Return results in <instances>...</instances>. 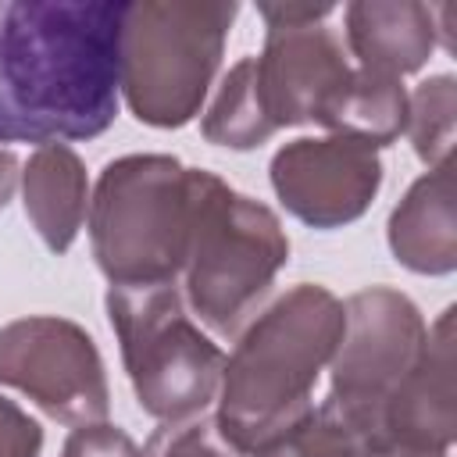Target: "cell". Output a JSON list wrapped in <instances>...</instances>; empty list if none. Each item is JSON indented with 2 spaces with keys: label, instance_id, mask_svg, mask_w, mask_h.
I'll list each match as a JSON object with an SVG mask.
<instances>
[{
  "label": "cell",
  "instance_id": "cell-1",
  "mask_svg": "<svg viewBox=\"0 0 457 457\" xmlns=\"http://www.w3.org/2000/svg\"><path fill=\"white\" fill-rule=\"evenodd\" d=\"M125 7L0 0V143L68 146L114 125Z\"/></svg>",
  "mask_w": 457,
  "mask_h": 457
},
{
  "label": "cell",
  "instance_id": "cell-2",
  "mask_svg": "<svg viewBox=\"0 0 457 457\" xmlns=\"http://www.w3.org/2000/svg\"><path fill=\"white\" fill-rule=\"evenodd\" d=\"M346 328L343 300L314 282L278 293L250 318L236 350L225 357L218 386V432L239 450L253 453L275 432L307 414L311 389Z\"/></svg>",
  "mask_w": 457,
  "mask_h": 457
},
{
  "label": "cell",
  "instance_id": "cell-3",
  "mask_svg": "<svg viewBox=\"0 0 457 457\" xmlns=\"http://www.w3.org/2000/svg\"><path fill=\"white\" fill-rule=\"evenodd\" d=\"M286 261L289 239L271 207L236 193L207 168H189L182 300L214 336H236L257 314Z\"/></svg>",
  "mask_w": 457,
  "mask_h": 457
},
{
  "label": "cell",
  "instance_id": "cell-4",
  "mask_svg": "<svg viewBox=\"0 0 457 457\" xmlns=\"http://www.w3.org/2000/svg\"><path fill=\"white\" fill-rule=\"evenodd\" d=\"M232 0H139L121 25V93L154 129H182L200 114L236 25Z\"/></svg>",
  "mask_w": 457,
  "mask_h": 457
},
{
  "label": "cell",
  "instance_id": "cell-5",
  "mask_svg": "<svg viewBox=\"0 0 457 457\" xmlns=\"http://www.w3.org/2000/svg\"><path fill=\"white\" fill-rule=\"evenodd\" d=\"M189 236V168L168 154L104 164L89 196V239L111 286L175 282Z\"/></svg>",
  "mask_w": 457,
  "mask_h": 457
},
{
  "label": "cell",
  "instance_id": "cell-6",
  "mask_svg": "<svg viewBox=\"0 0 457 457\" xmlns=\"http://www.w3.org/2000/svg\"><path fill=\"white\" fill-rule=\"evenodd\" d=\"M107 318L136 403L150 418L189 421L218 400L225 353L189 318L179 282L111 286Z\"/></svg>",
  "mask_w": 457,
  "mask_h": 457
},
{
  "label": "cell",
  "instance_id": "cell-7",
  "mask_svg": "<svg viewBox=\"0 0 457 457\" xmlns=\"http://www.w3.org/2000/svg\"><path fill=\"white\" fill-rule=\"evenodd\" d=\"M343 311L346 328L332 357V389L325 407L350 428L364 457L386 400L418 368L428 346V325L418 303L389 286L353 293Z\"/></svg>",
  "mask_w": 457,
  "mask_h": 457
},
{
  "label": "cell",
  "instance_id": "cell-8",
  "mask_svg": "<svg viewBox=\"0 0 457 457\" xmlns=\"http://www.w3.org/2000/svg\"><path fill=\"white\" fill-rule=\"evenodd\" d=\"M0 386L25 393L61 425L107 421L111 393L93 336L54 314H32L0 328Z\"/></svg>",
  "mask_w": 457,
  "mask_h": 457
},
{
  "label": "cell",
  "instance_id": "cell-9",
  "mask_svg": "<svg viewBox=\"0 0 457 457\" xmlns=\"http://www.w3.org/2000/svg\"><path fill=\"white\" fill-rule=\"evenodd\" d=\"M332 11V4H257L268 36L261 57H253V82L275 132L318 121L350 79L343 39L325 25Z\"/></svg>",
  "mask_w": 457,
  "mask_h": 457
},
{
  "label": "cell",
  "instance_id": "cell-10",
  "mask_svg": "<svg viewBox=\"0 0 457 457\" xmlns=\"http://www.w3.org/2000/svg\"><path fill=\"white\" fill-rule=\"evenodd\" d=\"M382 186L378 150L346 136L293 139L271 157V189L282 207L311 228L357 221Z\"/></svg>",
  "mask_w": 457,
  "mask_h": 457
},
{
  "label": "cell",
  "instance_id": "cell-11",
  "mask_svg": "<svg viewBox=\"0 0 457 457\" xmlns=\"http://www.w3.org/2000/svg\"><path fill=\"white\" fill-rule=\"evenodd\" d=\"M343 25L357 68L389 79L421 71L439 43L436 4L418 0H357L346 4Z\"/></svg>",
  "mask_w": 457,
  "mask_h": 457
},
{
  "label": "cell",
  "instance_id": "cell-12",
  "mask_svg": "<svg viewBox=\"0 0 457 457\" xmlns=\"http://www.w3.org/2000/svg\"><path fill=\"white\" fill-rule=\"evenodd\" d=\"M453 164L425 171L389 214V250L418 275H450L457 268Z\"/></svg>",
  "mask_w": 457,
  "mask_h": 457
},
{
  "label": "cell",
  "instance_id": "cell-13",
  "mask_svg": "<svg viewBox=\"0 0 457 457\" xmlns=\"http://www.w3.org/2000/svg\"><path fill=\"white\" fill-rule=\"evenodd\" d=\"M86 164L64 143L39 146L21 168L25 214L54 253H68L86 221Z\"/></svg>",
  "mask_w": 457,
  "mask_h": 457
},
{
  "label": "cell",
  "instance_id": "cell-14",
  "mask_svg": "<svg viewBox=\"0 0 457 457\" xmlns=\"http://www.w3.org/2000/svg\"><path fill=\"white\" fill-rule=\"evenodd\" d=\"M318 125H325L332 136L368 143L371 150L389 146L407 129V89L400 79L350 68V79L328 100Z\"/></svg>",
  "mask_w": 457,
  "mask_h": 457
},
{
  "label": "cell",
  "instance_id": "cell-15",
  "mask_svg": "<svg viewBox=\"0 0 457 457\" xmlns=\"http://www.w3.org/2000/svg\"><path fill=\"white\" fill-rule=\"evenodd\" d=\"M200 132L207 143L228 146V150H253L275 136V129L268 125L261 100H257L253 57H243L228 68V75L221 79V86L200 121Z\"/></svg>",
  "mask_w": 457,
  "mask_h": 457
},
{
  "label": "cell",
  "instance_id": "cell-16",
  "mask_svg": "<svg viewBox=\"0 0 457 457\" xmlns=\"http://www.w3.org/2000/svg\"><path fill=\"white\" fill-rule=\"evenodd\" d=\"M453 111H457V82L453 75H432L414 93H407V139L414 154L436 168L453 154Z\"/></svg>",
  "mask_w": 457,
  "mask_h": 457
},
{
  "label": "cell",
  "instance_id": "cell-17",
  "mask_svg": "<svg viewBox=\"0 0 457 457\" xmlns=\"http://www.w3.org/2000/svg\"><path fill=\"white\" fill-rule=\"evenodd\" d=\"M253 457H361V450L350 428L321 403L261 443Z\"/></svg>",
  "mask_w": 457,
  "mask_h": 457
},
{
  "label": "cell",
  "instance_id": "cell-18",
  "mask_svg": "<svg viewBox=\"0 0 457 457\" xmlns=\"http://www.w3.org/2000/svg\"><path fill=\"white\" fill-rule=\"evenodd\" d=\"M139 457H243L214 425V418H189V421H168L161 425Z\"/></svg>",
  "mask_w": 457,
  "mask_h": 457
},
{
  "label": "cell",
  "instance_id": "cell-19",
  "mask_svg": "<svg viewBox=\"0 0 457 457\" xmlns=\"http://www.w3.org/2000/svg\"><path fill=\"white\" fill-rule=\"evenodd\" d=\"M61 457H139V446L125 428L111 421H96V425H79L64 439Z\"/></svg>",
  "mask_w": 457,
  "mask_h": 457
},
{
  "label": "cell",
  "instance_id": "cell-20",
  "mask_svg": "<svg viewBox=\"0 0 457 457\" xmlns=\"http://www.w3.org/2000/svg\"><path fill=\"white\" fill-rule=\"evenodd\" d=\"M43 428L14 400L0 396V457H39Z\"/></svg>",
  "mask_w": 457,
  "mask_h": 457
},
{
  "label": "cell",
  "instance_id": "cell-21",
  "mask_svg": "<svg viewBox=\"0 0 457 457\" xmlns=\"http://www.w3.org/2000/svg\"><path fill=\"white\" fill-rule=\"evenodd\" d=\"M18 189V157L11 150H0V211L11 204Z\"/></svg>",
  "mask_w": 457,
  "mask_h": 457
}]
</instances>
